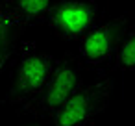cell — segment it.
Returning <instances> with one entry per match:
<instances>
[{
	"instance_id": "1",
	"label": "cell",
	"mask_w": 135,
	"mask_h": 126,
	"mask_svg": "<svg viewBox=\"0 0 135 126\" xmlns=\"http://www.w3.org/2000/svg\"><path fill=\"white\" fill-rule=\"evenodd\" d=\"M81 67L80 59L67 54L59 59H56L52 74L41 91V95L32 100L26 109L37 117L52 119V115L81 87Z\"/></svg>"
},
{
	"instance_id": "2",
	"label": "cell",
	"mask_w": 135,
	"mask_h": 126,
	"mask_svg": "<svg viewBox=\"0 0 135 126\" xmlns=\"http://www.w3.org/2000/svg\"><path fill=\"white\" fill-rule=\"evenodd\" d=\"M109 96L111 80H98L81 85L52 115V126H91V122L107 108Z\"/></svg>"
},
{
	"instance_id": "3",
	"label": "cell",
	"mask_w": 135,
	"mask_h": 126,
	"mask_svg": "<svg viewBox=\"0 0 135 126\" xmlns=\"http://www.w3.org/2000/svg\"><path fill=\"white\" fill-rule=\"evenodd\" d=\"M56 59L41 50L26 48L21 54V59L15 69L9 100L17 106H28L32 100H35L41 91L45 89Z\"/></svg>"
},
{
	"instance_id": "4",
	"label": "cell",
	"mask_w": 135,
	"mask_h": 126,
	"mask_svg": "<svg viewBox=\"0 0 135 126\" xmlns=\"http://www.w3.org/2000/svg\"><path fill=\"white\" fill-rule=\"evenodd\" d=\"M98 21V6L94 0H54L45 17V24L67 41L81 39Z\"/></svg>"
},
{
	"instance_id": "5",
	"label": "cell",
	"mask_w": 135,
	"mask_h": 126,
	"mask_svg": "<svg viewBox=\"0 0 135 126\" xmlns=\"http://www.w3.org/2000/svg\"><path fill=\"white\" fill-rule=\"evenodd\" d=\"M133 24V15H120L107 22H102L94 26L89 34L81 37L80 56L87 65L98 67L113 59L117 46L120 45L122 37L128 34V30Z\"/></svg>"
},
{
	"instance_id": "6",
	"label": "cell",
	"mask_w": 135,
	"mask_h": 126,
	"mask_svg": "<svg viewBox=\"0 0 135 126\" xmlns=\"http://www.w3.org/2000/svg\"><path fill=\"white\" fill-rule=\"evenodd\" d=\"M24 24L17 19L9 0H0V71L6 67L22 37Z\"/></svg>"
},
{
	"instance_id": "7",
	"label": "cell",
	"mask_w": 135,
	"mask_h": 126,
	"mask_svg": "<svg viewBox=\"0 0 135 126\" xmlns=\"http://www.w3.org/2000/svg\"><path fill=\"white\" fill-rule=\"evenodd\" d=\"M17 19L26 26L32 22H43L54 0H9Z\"/></svg>"
},
{
	"instance_id": "8",
	"label": "cell",
	"mask_w": 135,
	"mask_h": 126,
	"mask_svg": "<svg viewBox=\"0 0 135 126\" xmlns=\"http://www.w3.org/2000/svg\"><path fill=\"white\" fill-rule=\"evenodd\" d=\"M115 67L120 71H135V28H129L122 37L113 56Z\"/></svg>"
},
{
	"instance_id": "9",
	"label": "cell",
	"mask_w": 135,
	"mask_h": 126,
	"mask_svg": "<svg viewBox=\"0 0 135 126\" xmlns=\"http://www.w3.org/2000/svg\"><path fill=\"white\" fill-rule=\"evenodd\" d=\"M19 126H41L39 122H26V124H19Z\"/></svg>"
}]
</instances>
